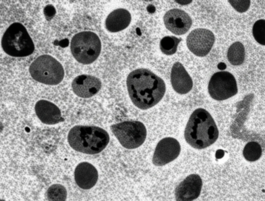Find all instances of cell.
<instances>
[{"label":"cell","instance_id":"6da1fadb","mask_svg":"<svg viewBox=\"0 0 265 201\" xmlns=\"http://www.w3.org/2000/svg\"><path fill=\"white\" fill-rule=\"evenodd\" d=\"M127 90L133 104L145 110L157 104L163 97L166 87L164 80L150 70L144 68L135 70L127 79Z\"/></svg>","mask_w":265,"mask_h":201},{"label":"cell","instance_id":"7a4b0ae2","mask_svg":"<svg viewBox=\"0 0 265 201\" xmlns=\"http://www.w3.org/2000/svg\"><path fill=\"white\" fill-rule=\"evenodd\" d=\"M187 143L193 148H205L217 139L219 131L210 114L206 110L198 108L190 115L184 131Z\"/></svg>","mask_w":265,"mask_h":201},{"label":"cell","instance_id":"3957f363","mask_svg":"<svg viewBox=\"0 0 265 201\" xmlns=\"http://www.w3.org/2000/svg\"><path fill=\"white\" fill-rule=\"evenodd\" d=\"M109 139L106 131L94 126H75L70 129L68 136V142L71 148L89 154L101 152L106 147Z\"/></svg>","mask_w":265,"mask_h":201},{"label":"cell","instance_id":"277c9868","mask_svg":"<svg viewBox=\"0 0 265 201\" xmlns=\"http://www.w3.org/2000/svg\"><path fill=\"white\" fill-rule=\"evenodd\" d=\"M1 46L6 54L15 57L28 56L35 49L33 42L26 28L18 22L12 23L6 29L2 37Z\"/></svg>","mask_w":265,"mask_h":201},{"label":"cell","instance_id":"5b68a950","mask_svg":"<svg viewBox=\"0 0 265 201\" xmlns=\"http://www.w3.org/2000/svg\"><path fill=\"white\" fill-rule=\"evenodd\" d=\"M29 72L35 81L51 85L60 83L64 75L61 64L54 57L47 54L37 57L30 65Z\"/></svg>","mask_w":265,"mask_h":201},{"label":"cell","instance_id":"8992f818","mask_svg":"<svg viewBox=\"0 0 265 201\" xmlns=\"http://www.w3.org/2000/svg\"><path fill=\"white\" fill-rule=\"evenodd\" d=\"M70 48L72 55L78 62L88 64L93 62L99 56L101 43L99 37L95 33L83 31L73 37Z\"/></svg>","mask_w":265,"mask_h":201},{"label":"cell","instance_id":"52a82bcc","mask_svg":"<svg viewBox=\"0 0 265 201\" xmlns=\"http://www.w3.org/2000/svg\"><path fill=\"white\" fill-rule=\"evenodd\" d=\"M110 128L120 144L127 149L138 147L144 143L146 137L145 127L138 121H124L113 124Z\"/></svg>","mask_w":265,"mask_h":201},{"label":"cell","instance_id":"ba28073f","mask_svg":"<svg viewBox=\"0 0 265 201\" xmlns=\"http://www.w3.org/2000/svg\"><path fill=\"white\" fill-rule=\"evenodd\" d=\"M208 91L211 97L218 101L227 99L238 92L235 79L233 76L226 71L214 74L209 81Z\"/></svg>","mask_w":265,"mask_h":201},{"label":"cell","instance_id":"9c48e42d","mask_svg":"<svg viewBox=\"0 0 265 201\" xmlns=\"http://www.w3.org/2000/svg\"><path fill=\"white\" fill-rule=\"evenodd\" d=\"M215 41V37L210 30L198 28L193 30L186 39L187 46L193 54L204 57L211 50Z\"/></svg>","mask_w":265,"mask_h":201},{"label":"cell","instance_id":"30bf717a","mask_svg":"<svg viewBox=\"0 0 265 201\" xmlns=\"http://www.w3.org/2000/svg\"><path fill=\"white\" fill-rule=\"evenodd\" d=\"M181 151V146L178 141L171 137L164 138L157 144L152 159L153 164L157 166H162L175 159Z\"/></svg>","mask_w":265,"mask_h":201},{"label":"cell","instance_id":"8fae6325","mask_svg":"<svg viewBox=\"0 0 265 201\" xmlns=\"http://www.w3.org/2000/svg\"><path fill=\"white\" fill-rule=\"evenodd\" d=\"M163 20L166 28L176 35L186 33L192 24L189 16L184 11L178 9H173L167 11L164 16Z\"/></svg>","mask_w":265,"mask_h":201},{"label":"cell","instance_id":"7c38bea8","mask_svg":"<svg viewBox=\"0 0 265 201\" xmlns=\"http://www.w3.org/2000/svg\"><path fill=\"white\" fill-rule=\"evenodd\" d=\"M202 186V180L199 175L195 174L189 175L176 188V200L190 201L195 199L200 195Z\"/></svg>","mask_w":265,"mask_h":201},{"label":"cell","instance_id":"4fadbf2b","mask_svg":"<svg viewBox=\"0 0 265 201\" xmlns=\"http://www.w3.org/2000/svg\"><path fill=\"white\" fill-rule=\"evenodd\" d=\"M101 86L100 80L93 76L87 75H79L73 81L72 87L74 93L83 98L91 97L97 94Z\"/></svg>","mask_w":265,"mask_h":201},{"label":"cell","instance_id":"5bb4252c","mask_svg":"<svg viewBox=\"0 0 265 201\" xmlns=\"http://www.w3.org/2000/svg\"><path fill=\"white\" fill-rule=\"evenodd\" d=\"M171 81L174 90L180 94L187 93L193 87L192 78L182 64L178 62L174 63L172 66Z\"/></svg>","mask_w":265,"mask_h":201},{"label":"cell","instance_id":"9a60e30c","mask_svg":"<svg viewBox=\"0 0 265 201\" xmlns=\"http://www.w3.org/2000/svg\"><path fill=\"white\" fill-rule=\"evenodd\" d=\"M35 110L38 118L45 124H54L64 120L59 108L48 101L41 100L38 101L35 104Z\"/></svg>","mask_w":265,"mask_h":201},{"label":"cell","instance_id":"2e32d148","mask_svg":"<svg viewBox=\"0 0 265 201\" xmlns=\"http://www.w3.org/2000/svg\"><path fill=\"white\" fill-rule=\"evenodd\" d=\"M74 178L79 187L83 189H89L96 184L98 178V172L91 163L82 162L76 167L74 172Z\"/></svg>","mask_w":265,"mask_h":201},{"label":"cell","instance_id":"e0dca14e","mask_svg":"<svg viewBox=\"0 0 265 201\" xmlns=\"http://www.w3.org/2000/svg\"><path fill=\"white\" fill-rule=\"evenodd\" d=\"M131 20L130 13L126 9L119 8L111 12L105 21L107 29L111 32H116L126 28Z\"/></svg>","mask_w":265,"mask_h":201},{"label":"cell","instance_id":"ac0fdd59","mask_svg":"<svg viewBox=\"0 0 265 201\" xmlns=\"http://www.w3.org/2000/svg\"><path fill=\"white\" fill-rule=\"evenodd\" d=\"M245 55L244 46L241 43L238 41L233 43L230 46L227 53L228 61L234 65L242 64L244 62Z\"/></svg>","mask_w":265,"mask_h":201},{"label":"cell","instance_id":"d6986e66","mask_svg":"<svg viewBox=\"0 0 265 201\" xmlns=\"http://www.w3.org/2000/svg\"><path fill=\"white\" fill-rule=\"evenodd\" d=\"M34 138L37 144L45 152H49L52 150L54 137L50 130L45 129L39 132Z\"/></svg>","mask_w":265,"mask_h":201},{"label":"cell","instance_id":"ffe728a7","mask_svg":"<svg viewBox=\"0 0 265 201\" xmlns=\"http://www.w3.org/2000/svg\"><path fill=\"white\" fill-rule=\"evenodd\" d=\"M182 39L173 36L163 38L160 42V47L161 52L168 55L174 54L176 51L177 46Z\"/></svg>","mask_w":265,"mask_h":201},{"label":"cell","instance_id":"44dd1931","mask_svg":"<svg viewBox=\"0 0 265 201\" xmlns=\"http://www.w3.org/2000/svg\"><path fill=\"white\" fill-rule=\"evenodd\" d=\"M262 150L260 145L255 142L248 143L243 151V155L245 159L249 161H254L261 157Z\"/></svg>","mask_w":265,"mask_h":201},{"label":"cell","instance_id":"7402d4cb","mask_svg":"<svg viewBox=\"0 0 265 201\" xmlns=\"http://www.w3.org/2000/svg\"><path fill=\"white\" fill-rule=\"evenodd\" d=\"M67 195L65 188L59 184H55L51 185L47 192L48 198L50 201H65Z\"/></svg>","mask_w":265,"mask_h":201},{"label":"cell","instance_id":"603a6c76","mask_svg":"<svg viewBox=\"0 0 265 201\" xmlns=\"http://www.w3.org/2000/svg\"><path fill=\"white\" fill-rule=\"evenodd\" d=\"M253 36L255 40L260 44H265V20L260 19L256 21L252 28Z\"/></svg>","mask_w":265,"mask_h":201},{"label":"cell","instance_id":"cb8c5ba5","mask_svg":"<svg viewBox=\"0 0 265 201\" xmlns=\"http://www.w3.org/2000/svg\"><path fill=\"white\" fill-rule=\"evenodd\" d=\"M228 1L235 10L241 13L247 11L250 5L251 1L249 0H229Z\"/></svg>","mask_w":265,"mask_h":201},{"label":"cell","instance_id":"d4e9b609","mask_svg":"<svg viewBox=\"0 0 265 201\" xmlns=\"http://www.w3.org/2000/svg\"><path fill=\"white\" fill-rule=\"evenodd\" d=\"M43 13L46 19L50 21L55 16L56 13V10L53 5L51 4H48L44 8Z\"/></svg>","mask_w":265,"mask_h":201},{"label":"cell","instance_id":"484cf974","mask_svg":"<svg viewBox=\"0 0 265 201\" xmlns=\"http://www.w3.org/2000/svg\"><path fill=\"white\" fill-rule=\"evenodd\" d=\"M224 154V152L223 150L221 149L218 150L216 152V157L217 159H221L223 157Z\"/></svg>","mask_w":265,"mask_h":201},{"label":"cell","instance_id":"4316f807","mask_svg":"<svg viewBox=\"0 0 265 201\" xmlns=\"http://www.w3.org/2000/svg\"><path fill=\"white\" fill-rule=\"evenodd\" d=\"M147 10L150 13H153L155 11V7L152 5H149L147 7Z\"/></svg>","mask_w":265,"mask_h":201},{"label":"cell","instance_id":"83f0119b","mask_svg":"<svg viewBox=\"0 0 265 201\" xmlns=\"http://www.w3.org/2000/svg\"><path fill=\"white\" fill-rule=\"evenodd\" d=\"M226 67L225 64L223 62H220L217 65L218 68L221 70L225 69H226Z\"/></svg>","mask_w":265,"mask_h":201}]
</instances>
